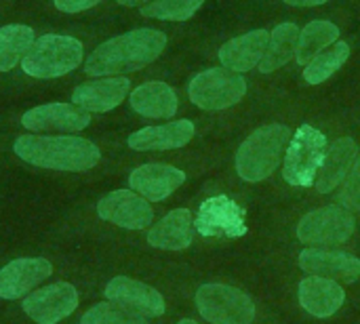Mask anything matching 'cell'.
Instances as JSON below:
<instances>
[{
	"instance_id": "1",
	"label": "cell",
	"mask_w": 360,
	"mask_h": 324,
	"mask_svg": "<svg viewBox=\"0 0 360 324\" xmlns=\"http://www.w3.org/2000/svg\"><path fill=\"white\" fill-rule=\"evenodd\" d=\"M167 36L158 30L139 27L101 42L84 61L89 76H118L137 72L160 57Z\"/></svg>"
},
{
	"instance_id": "2",
	"label": "cell",
	"mask_w": 360,
	"mask_h": 324,
	"mask_svg": "<svg viewBox=\"0 0 360 324\" xmlns=\"http://www.w3.org/2000/svg\"><path fill=\"white\" fill-rule=\"evenodd\" d=\"M15 154L34 167L53 171H89L101 160L99 148L82 137H38L21 135L13 145Z\"/></svg>"
},
{
	"instance_id": "3",
	"label": "cell",
	"mask_w": 360,
	"mask_h": 324,
	"mask_svg": "<svg viewBox=\"0 0 360 324\" xmlns=\"http://www.w3.org/2000/svg\"><path fill=\"white\" fill-rule=\"evenodd\" d=\"M291 129L287 124H266L253 131L236 154V173L240 179L255 183L268 179L291 141Z\"/></svg>"
},
{
	"instance_id": "4",
	"label": "cell",
	"mask_w": 360,
	"mask_h": 324,
	"mask_svg": "<svg viewBox=\"0 0 360 324\" xmlns=\"http://www.w3.org/2000/svg\"><path fill=\"white\" fill-rule=\"evenodd\" d=\"M82 63V42L72 36H40L21 61L27 76L49 80L70 74Z\"/></svg>"
},
{
	"instance_id": "5",
	"label": "cell",
	"mask_w": 360,
	"mask_h": 324,
	"mask_svg": "<svg viewBox=\"0 0 360 324\" xmlns=\"http://www.w3.org/2000/svg\"><path fill=\"white\" fill-rule=\"evenodd\" d=\"M327 154V137L312 129L310 124H302L289 141L287 156L283 162V177L287 183L297 188H308L316 181L319 169Z\"/></svg>"
},
{
	"instance_id": "6",
	"label": "cell",
	"mask_w": 360,
	"mask_h": 324,
	"mask_svg": "<svg viewBox=\"0 0 360 324\" xmlns=\"http://www.w3.org/2000/svg\"><path fill=\"white\" fill-rule=\"evenodd\" d=\"M247 93L243 74L228 67H211L192 78L188 86L190 101L207 112H219L236 105Z\"/></svg>"
},
{
	"instance_id": "7",
	"label": "cell",
	"mask_w": 360,
	"mask_h": 324,
	"mask_svg": "<svg viewBox=\"0 0 360 324\" xmlns=\"http://www.w3.org/2000/svg\"><path fill=\"white\" fill-rule=\"evenodd\" d=\"M196 308L211 324H251L255 318L251 297L230 285H202L196 293Z\"/></svg>"
},
{
	"instance_id": "8",
	"label": "cell",
	"mask_w": 360,
	"mask_h": 324,
	"mask_svg": "<svg viewBox=\"0 0 360 324\" xmlns=\"http://www.w3.org/2000/svg\"><path fill=\"white\" fill-rule=\"evenodd\" d=\"M356 221L352 211L331 205L308 213L297 226V238L310 247H335L350 240Z\"/></svg>"
},
{
	"instance_id": "9",
	"label": "cell",
	"mask_w": 360,
	"mask_h": 324,
	"mask_svg": "<svg viewBox=\"0 0 360 324\" xmlns=\"http://www.w3.org/2000/svg\"><path fill=\"white\" fill-rule=\"evenodd\" d=\"M194 230H198L202 236L240 238L247 234L245 209L230 196H213L200 205V211L194 219Z\"/></svg>"
},
{
	"instance_id": "10",
	"label": "cell",
	"mask_w": 360,
	"mask_h": 324,
	"mask_svg": "<svg viewBox=\"0 0 360 324\" xmlns=\"http://www.w3.org/2000/svg\"><path fill=\"white\" fill-rule=\"evenodd\" d=\"M97 215L124 230H146L154 219V211L143 196L131 190H116L103 196L97 205Z\"/></svg>"
},
{
	"instance_id": "11",
	"label": "cell",
	"mask_w": 360,
	"mask_h": 324,
	"mask_svg": "<svg viewBox=\"0 0 360 324\" xmlns=\"http://www.w3.org/2000/svg\"><path fill=\"white\" fill-rule=\"evenodd\" d=\"M78 308V293L68 283H55L23 299V312L38 324H57Z\"/></svg>"
},
{
	"instance_id": "12",
	"label": "cell",
	"mask_w": 360,
	"mask_h": 324,
	"mask_svg": "<svg viewBox=\"0 0 360 324\" xmlns=\"http://www.w3.org/2000/svg\"><path fill=\"white\" fill-rule=\"evenodd\" d=\"M105 297L118 306H122L124 310H131L139 316H162L167 306L162 295L152 289L150 285H143L139 280L127 278V276H116L108 283L105 287Z\"/></svg>"
},
{
	"instance_id": "13",
	"label": "cell",
	"mask_w": 360,
	"mask_h": 324,
	"mask_svg": "<svg viewBox=\"0 0 360 324\" xmlns=\"http://www.w3.org/2000/svg\"><path fill=\"white\" fill-rule=\"evenodd\" d=\"M21 124L30 131L76 133L91 124V114L72 103H44L21 116Z\"/></svg>"
},
{
	"instance_id": "14",
	"label": "cell",
	"mask_w": 360,
	"mask_h": 324,
	"mask_svg": "<svg viewBox=\"0 0 360 324\" xmlns=\"http://www.w3.org/2000/svg\"><path fill=\"white\" fill-rule=\"evenodd\" d=\"M300 266L310 276H321L346 285L356 283L360 276V259L344 251L306 249L300 255Z\"/></svg>"
},
{
	"instance_id": "15",
	"label": "cell",
	"mask_w": 360,
	"mask_h": 324,
	"mask_svg": "<svg viewBox=\"0 0 360 324\" xmlns=\"http://www.w3.org/2000/svg\"><path fill=\"white\" fill-rule=\"evenodd\" d=\"M53 274V266L49 259H15L0 270V297L17 299L27 295L36 285L46 280Z\"/></svg>"
},
{
	"instance_id": "16",
	"label": "cell",
	"mask_w": 360,
	"mask_h": 324,
	"mask_svg": "<svg viewBox=\"0 0 360 324\" xmlns=\"http://www.w3.org/2000/svg\"><path fill=\"white\" fill-rule=\"evenodd\" d=\"M129 91H131L129 78H120V76L99 78V80L84 82V84L76 86L72 93V103L82 108L89 114L91 112L103 114V112H110L116 105H120L124 101V97L131 95Z\"/></svg>"
},
{
	"instance_id": "17",
	"label": "cell",
	"mask_w": 360,
	"mask_h": 324,
	"mask_svg": "<svg viewBox=\"0 0 360 324\" xmlns=\"http://www.w3.org/2000/svg\"><path fill=\"white\" fill-rule=\"evenodd\" d=\"M184 181H186V173L169 164H143L129 175V183L133 192H137L139 196L152 202H160L169 198Z\"/></svg>"
},
{
	"instance_id": "18",
	"label": "cell",
	"mask_w": 360,
	"mask_h": 324,
	"mask_svg": "<svg viewBox=\"0 0 360 324\" xmlns=\"http://www.w3.org/2000/svg\"><path fill=\"white\" fill-rule=\"evenodd\" d=\"M268 42H270L268 30L247 32L238 38L228 40L219 48V61L224 63V67H228L232 72H238V74L249 72L255 65H259V61L264 59Z\"/></svg>"
},
{
	"instance_id": "19",
	"label": "cell",
	"mask_w": 360,
	"mask_h": 324,
	"mask_svg": "<svg viewBox=\"0 0 360 324\" xmlns=\"http://www.w3.org/2000/svg\"><path fill=\"white\" fill-rule=\"evenodd\" d=\"M300 302L306 312H310L316 318H329L333 316L346 302V293L340 287V283L321 278V276H308L300 285Z\"/></svg>"
},
{
	"instance_id": "20",
	"label": "cell",
	"mask_w": 360,
	"mask_h": 324,
	"mask_svg": "<svg viewBox=\"0 0 360 324\" xmlns=\"http://www.w3.org/2000/svg\"><path fill=\"white\" fill-rule=\"evenodd\" d=\"M194 137V124L190 120H175L162 127H146L129 137V145L139 152L177 150Z\"/></svg>"
},
{
	"instance_id": "21",
	"label": "cell",
	"mask_w": 360,
	"mask_h": 324,
	"mask_svg": "<svg viewBox=\"0 0 360 324\" xmlns=\"http://www.w3.org/2000/svg\"><path fill=\"white\" fill-rule=\"evenodd\" d=\"M356 154H359V148L354 143L352 137H344V139H338L325 154V160L319 169V175H316V190L321 194H329L333 192L338 186L344 183L346 175L350 173L354 160H356Z\"/></svg>"
},
{
	"instance_id": "22",
	"label": "cell",
	"mask_w": 360,
	"mask_h": 324,
	"mask_svg": "<svg viewBox=\"0 0 360 324\" xmlns=\"http://www.w3.org/2000/svg\"><path fill=\"white\" fill-rule=\"evenodd\" d=\"M192 213L188 209H175L148 232V242L156 249L181 251L192 245Z\"/></svg>"
},
{
	"instance_id": "23",
	"label": "cell",
	"mask_w": 360,
	"mask_h": 324,
	"mask_svg": "<svg viewBox=\"0 0 360 324\" xmlns=\"http://www.w3.org/2000/svg\"><path fill=\"white\" fill-rule=\"evenodd\" d=\"M177 105V95L167 82H146L131 93L133 112L146 118H171Z\"/></svg>"
},
{
	"instance_id": "24",
	"label": "cell",
	"mask_w": 360,
	"mask_h": 324,
	"mask_svg": "<svg viewBox=\"0 0 360 324\" xmlns=\"http://www.w3.org/2000/svg\"><path fill=\"white\" fill-rule=\"evenodd\" d=\"M297 42H300V27L295 23L276 25L274 32L270 34V42L264 53V59L259 61V72L270 74L283 67L285 63H289L297 51Z\"/></svg>"
},
{
	"instance_id": "25",
	"label": "cell",
	"mask_w": 360,
	"mask_h": 324,
	"mask_svg": "<svg viewBox=\"0 0 360 324\" xmlns=\"http://www.w3.org/2000/svg\"><path fill=\"white\" fill-rule=\"evenodd\" d=\"M340 38V27L331 21H310L302 32H300V42L295 51V59L302 65H308L319 53H323L329 44H333Z\"/></svg>"
},
{
	"instance_id": "26",
	"label": "cell",
	"mask_w": 360,
	"mask_h": 324,
	"mask_svg": "<svg viewBox=\"0 0 360 324\" xmlns=\"http://www.w3.org/2000/svg\"><path fill=\"white\" fill-rule=\"evenodd\" d=\"M34 42L36 38L30 25L11 23L0 27V72H8L21 63Z\"/></svg>"
},
{
	"instance_id": "27",
	"label": "cell",
	"mask_w": 360,
	"mask_h": 324,
	"mask_svg": "<svg viewBox=\"0 0 360 324\" xmlns=\"http://www.w3.org/2000/svg\"><path fill=\"white\" fill-rule=\"evenodd\" d=\"M350 57V44L348 42H335L323 53H319L304 70V78L308 84H321L329 80Z\"/></svg>"
},
{
	"instance_id": "28",
	"label": "cell",
	"mask_w": 360,
	"mask_h": 324,
	"mask_svg": "<svg viewBox=\"0 0 360 324\" xmlns=\"http://www.w3.org/2000/svg\"><path fill=\"white\" fill-rule=\"evenodd\" d=\"M202 4L205 0H154L141 8V15L162 21H186Z\"/></svg>"
},
{
	"instance_id": "29",
	"label": "cell",
	"mask_w": 360,
	"mask_h": 324,
	"mask_svg": "<svg viewBox=\"0 0 360 324\" xmlns=\"http://www.w3.org/2000/svg\"><path fill=\"white\" fill-rule=\"evenodd\" d=\"M80 324H148L146 316H139L131 310H124L122 306L114 302H103L93 306Z\"/></svg>"
},
{
	"instance_id": "30",
	"label": "cell",
	"mask_w": 360,
	"mask_h": 324,
	"mask_svg": "<svg viewBox=\"0 0 360 324\" xmlns=\"http://www.w3.org/2000/svg\"><path fill=\"white\" fill-rule=\"evenodd\" d=\"M338 205L348 209V211L360 209V156L354 160L350 173L344 179V186H342L340 196H338Z\"/></svg>"
},
{
	"instance_id": "31",
	"label": "cell",
	"mask_w": 360,
	"mask_h": 324,
	"mask_svg": "<svg viewBox=\"0 0 360 324\" xmlns=\"http://www.w3.org/2000/svg\"><path fill=\"white\" fill-rule=\"evenodd\" d=\"M53 2L63 13H80V11H86V8L95 6L101 0H53Z\"/></svg>"
},
{
	"instance_id": "32",
	"label": "cell",
	"mask_w": 360,
	"mask_h": 324,
	"mask_svg": "<svg viewBox=\"0 0 360 324\" xmlns=\"http://www.w3.org/2000/svg\"><path fill=\"white\" fill-rule=\"evenodd\" d=\"M285 2L291 6H319V4H325L327 0H285Z\"/></svg>"
},
{
	"instance_id": "33",
	"label": "cell",
	"mask_w": 360,
	"mask_h": 324,
	"mask_svg": "<svg viewBox=\"0 0 360 324\" xmlns=\"http://www.w3.org/2000/svg\"><path fill=\"white\" fill-rule=\"evenodd\" d=\"M118 4H124V6H139V4H143V2H148V0H116Z\"/></svg>"
},
{
	"instance_id": "34",
	"label": "cell",
	"mask_w": 360,
	"mask_h": 324,
	"mask_svg": "<svg viewBox=\"0 0 360 324\" xmlns=\"http://www.w3.org/2000/svg\"><path fill=\"white\" fill-rule=\"evenodd\" d=\"M177 324H198V323H194V320H181V323H177Z\"/></svg>"
}]
</instances>
